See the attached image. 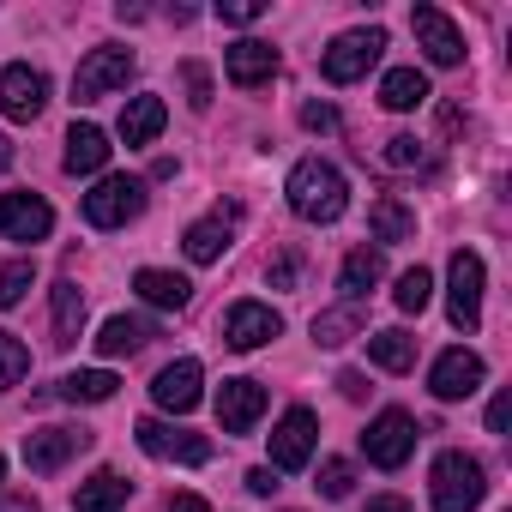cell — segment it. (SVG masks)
I'll return each instance as SVG.
<instances>
[{"mask_svg": "<svg viewBox=\"0 0 512 512\" xmlns=\"http://www.w3.org/2000/svg\"><path fill=\"white\" fill-rule=\"evenodd\" d=\"M302 278V253H278V260H272V290H290Z\"/></svg>", "mask_w": 512, "mask_h": 512, "instance_id": "40", "label": "cell"}, {"mask_svg": "<svg viewBox=\"0 0 512 512\" xmlns=\"http://www.w3.org/2000/svg\"><path fill=\"white\" fill-rule=\"evenodd\" d=\"M368 223H374V241H410V235H416V211H410L404 199H392V193L374 199Z\"/></svg>", "mask_w": 512, "mask_h": 512, "instance_id": "29", "label": "cell"}, {"mask_svg": "<svg viewBox=\"0 0 512 512\" xmlns=\"http://www.w3.org/2000/svg\"><path fill=\"white\" fill-rule=\"evenodd\" d=\"M260 13H266V0H223V7H217L223 25H253Z\"/></svg>", "mask_w": 512, "mask_h": 512, "instance_id": "38", "label": "cell"}, {"mask_svg": "<svg viewBox=\"0 0 512 512\" xmlns=\"http://www.w3.org/2000/svg\"><path fill=\"white\" fill-rule=\"evenodd\" d=\"M488 494V476L470 452H440L434 458V512H476Z\"/></svg>", "mask_w": 512, "mask_h": 512, "instance_id": "2", "label": "cell"}, {"mask_svg": "<svg viewBox=\"0 0 512 512\" xmlns=\"http://www.w3.org/2000/svg\"><path fill=\"white\" fill-rule=\"evenodd\" d=\"M7 163H13V139H7V133H0V169H7Z\"/></svg>", "mask_w": 512, "mask_h": 512, "instance_id": "47", "label": "cell"}, {"mask_svg": "<svg viewBox=\"0 0 512 512\" xmlns=\"http://www.w3.org/2000/svg\"><path fill=\"white\" fill-rule=\"evenodd\" d=\"M380 103L398 109V115H404V109H422V103H428V79H422L416 67H392V73L380 79Z\"/></svg>", "mask_w": 512, "mask_h": 512, "instance_id": "28", "label": "cell"}, {"mask_svg": "<svg viewBox=\"0 0 512 512\" xmlns=\"http://www.w3.org/2000/svg\"><path fill=\"white\" fill-rule=\"evenodd\" d=\"M133 434H139V446H145L151 458H175V464H205V458H211V440H205V434L175 428V422H157V416H145Z\"/></svg>", "mask_w": 512, "mask_h": 512, "instance_id": "10", "label": "cell"}, {"mask_svg": "<svg viewBox=\"0 0 512 512\" xmlns=\"http://www.w3.org/2000/svg\"><path fill=\"white\" fill-rule=\"evenodd\" d=\"M223 73H229L235 91H260V85H272V73H278V49L260 43V37H241V43L223 49Z\"/></svg>", "mask_w": 512, "mask_h": 512, "instance_id": "12", "label": "cell"}, {"mask_svg": "<svg viewBox=\"0 0 512 512\" xmlns=\"http://www.w3.org/2000/svg\"><path fill=\"white\" fill-rule=\"evenodd\" d=\"M49 109V73H37V67H7L0 73V115L7 121H37Z\"/></svg>", "mask_w": 512, "mask_h": 512, "instance_id": "9", "label": "cell"}, {"mask_svg": "<svg viewBox=\"0 0 512 512\" xmlns=\"http://www.w3.org/2000/svg\"><path fill=\"white\" fill-rule=\"evenodd\" d=\"M368 356H374V368H386V374H404V368H416V338L410 332H374L368 338Z\"/></svg>", "mask_w": 512, "mask_h": 512, "instance_id": "30", "label": "cell"}, {"mask_svg": "<svg viewBox=\"0 0 512 512\" xmlns=\"http://www.w3.org/2000/svg\"><path fill=\"white\" fill-rule=\"evenodd\" d=\"M302 127L308 133H338V109L332 103H302Z\"/></svg>", "mask_w": 512, "mask_h": 512, "instance_id": "39", "label": "cell"}, {"mask_svg": "<svg viewBox=\"0 0 512 512\" xmlns=\"http://www.w3.org/2000/svg\"><path fill=\"white\" fill-rule=\"evenodd\" d=\"M31 374V350L13 338V332H0V392H7V386H19Z\"/></svg>", "mask_w": 512, "mask_h": 512, "instance_id": "34", "label": "cell"}, {"mask_svg": "<svg viewBox=\"0 0 512 512\" xmlns=\"http://www.w3.org/2000/svg\"><path fill=\"white\" fill-rule=\"evenodd\" d=\"M163 121H169L163 97H127V109H121V139H127V145H151V139L163 133Z\"/></svg>", "mask_w": 512, "mask_h": 512, "instance_id": "22", "label": "cell"}, {"mask_svg": "<svg viewBox=\"0 0 512 512\" xmlns=\"http://www.w3.org/2000/svg\"><path fill=\"white\" fill-rule=\"evenodd\" d=\"M181 85H187V103H193V109H211V73H205L199 61L181 67Z\"/></svg>", "mask_w": 512, "mask_h": 512, "instance_id": "37", "label": "cell"}, {"mask_svg": "<svg viewBox=\"0 0 512 512\" xmlns=\"http://www.w3.org/2000/svg\"><path fill=\"white\" fill-rule=\"evenodd\" d=\"M350 488H356V470H350L344 458L320 464V494H326V500H350Z\"/></svg>", "mask_w": 512, "mask_h": 512, "instance_id": "36", "label": "cell"}, {"mask_svg": "<svg viewBox=\"0 0 512 512\" xmlns=\"http://www.w3.org/2000/svg\"><path fill=\"white\" fill-rule=\"evenodd\" d=\"M482 356L476 350H446L440 362H434V374H428V392L440 398V404H458V398H470L476 386H482Z\"/></svg>", "mask_w": 512, "mask_h": 512, "instance_id": "15", "label": "cell"}, {"mask_svg": "<svg viewBox=\"0 0 512 512\" xmlns=\"http://www.w3.org/2000/svg\"><path fill=\"white\" fill-rule=\"evenodd\" d=\"M290 211L302 217V223H338L344 217V205H350V187H344V175L332 169V163H320V157H302L296 169H290Z\"/></svg>", "mask_w": 512, "mask_h": 512, "instance_id": "1", "label": "cell"}, {"mask_svg": "<svg viewBox=\"0 0 512 512\" xmlns=\"http://www.w3.org/2000/svg\"><path fill=\"white\" fill-rule=\"evenodd\" d=\"M241 211L235 205H223L217 217H205V223H193L187 235H181V247H187V260L193 266H211V260H223V247H229V223H235Z\"/></svg>", "mask_w": 512, "mask_h": 512, "instance_id": "19", "label": "cell"}, {"mask_svg": "<svg viewBox=\"0 0 512 512\" xmlns=\"http://www.w3.org/2000/svg\"><path fill=\"white\" fill-rule=\"evenodd\" d=\"M91 446V434L85 428H37V434H25V464L37 470V476H55L67 458H79Z\"/></svg>", "mask_w": 512, "mask_h": 512, "instance_id": "16", "label": "cell"}, {"mask_svg": "<svg viewBox=\"0 0 512 512\" xmlns=\"http://www.w3.org/2000/svg\"><path fill=\"white\" fill-rule=\"evenodd\" d=\"M482 284H488L482 253L458 247V253H452V266H446V314H452L458 332H476V326H482Z\"/></svg>", "mask_w": 512, "mask_h": 512, "instance_id": "3", "label": "cell"}, {"mask_svg": "<svg viewBox=\"0 0 512 512\" xmlns=\"http://www.w3.org/2000/svg\"><path fill=\"white\" fill-rule=\"evenodd\" d=\"M392 296H398V308H404V314H422V308L434 302V278H428L422 266H410V272L398 278V290H392Z\"/></svg>", "mask_w": 512, "mask_h": 512, "instance_id": "33", "label": "cell"}, {"mask_svg": "<svg viewBox=\"0 0 512 512\" xmlns=\"http://www.w3.org/2000/svg\"><path fill=\"white\" fill-rule=\"evenodd\" d=\"M0 476H7V458H0Z\"/></svg>", "mask_w": 512, "mask_h": 512, "instance_id": "48", "label": "cell"}, {"mask_svg": "<svg viewBox=\"0 0 512 512\" xmlns=\"http://www.w3.org/2000/svg\"><path fill=\"white\" fill-rule=\"evenodd\" d=\"M368 512H410V500H404V494H374Z\"/></svg>", "mask_w": 512, "mask_h": 512, "instance_id": "44", "label": "cell"}, {"mask_svg": "<svg viewBox=\"0 0 512 512\" xmlns=\"http://www.w3.org/2000/svg\"><path fill=\"white\" fill-rule=\"evenodd\" d=\"M338 392H344V398H362V392H368V380H362L356 368H344V374H338Z\"/></svg>", "mask_w": 512, "mask_h": 512, "instance_id": "43", "label": "cell"}, {"mask_svg": "<svg viewBox=\"0 0 512 512\" xmlns=\"http://www.w3.org/2000/svg\"><path fill=\"white\" fill-rule=\"evenodd\" d=\"M133 290H139L151 308H187V296H193V284H187L181 272H157V266L133 272Z\"/></svg>", "mask_w": 512, "mask_h": 512, "instance_id": "24", "label": "cell"}, {"mask_svg": "<svg viewBox=\"0 0 512 512\" xmlns=\"http://www.w3.org/2000/svg\"><path fill=\"white\" fill-rule=\"evenodd\" d=\"M151 338H157L151 320H127V314H115V320L97 332V350H103V356H133V350H145Z\"/></svg>", "mask_w": 512, "mask_h": 512, "instance_id": "26", "label": "cell"}, {"mask_svg": "<svg viewBox=\"0 0 512 512\" xmlns=\"http://www.w3.org/2000/svg\"><path fill=\"white\" fill-rule=\"evenodd\" d=\"M133 79V49H91L73 73V103H97Z\"/></svg>", "mask_w": 512, "mask_h": 512, "instance_id": "6", "label": "cell"}, {"mask_svg": "<svg viewBox=\"0 0 512 512\" xmlns=\"http://www.w3.org/2000/svg\"><path fill=\"white\" fill-rule=\"evenodd\" d=\"M284 332V320H278V308H266V302H235L229 314H223V344L229 350H260V344H272Z\"/></svg>", "mask_w": 512, "mask_h": 512, "instance_id": "13", "label": "cell"}, {"mask_svg": "<svg viewBox=\"0 0 512 512\" xmlns=\"http://www.w3.org/2000/svg\"><path fill=\"white\" fill-rule=\"evenodd\" d=\"M49 229H55L49 199H37V193H0V235H7V241H43Z\"/></svg>", "mask_w": 512, "mask_h": 512, "instance_id": "14", "label": "cell"}, {"mask_svg": "<svg viewBox=\"0 0 512 512\" xmlns=\"http://www.w3.org/2000/svg\"><path fill=\"white\" fill-rule=\"evenodd\" d=\"M506 416H512V398L500 392V398L488 404V434H506Z\"/></svg>", "mask_w": 512, "mask_h": 512, "instance_id": "41", "label": "cell"}, {"mask_svg": "<svg viewBox=\"0 0 512 512\" xmlns=\"http://www.w3.org/2000/svg\"><path fill=\"white\" fill-rule=\"evenodd\" d=\"M199 386H205V374H199V362H193V356H181V362H169V368H163V374L151 380V398H157L163 410H175V416H187V410H193V404L205 398Z\"/></svg>", "mask_w": 512, "mask_h": 512, "instance_id": "18", "label": "cell"}, {"mask_svg": "<svg viewBox=\"0 0 512 512\" xmlns=\"http://www.w3.org/2000/svg\"><path fill=\"white\" fill-rule=\"evenodd\" d=\"M145 211V181L139 175H103L91 193H85V217L97 229H121Z\"/></svg>", "mask_w": 512, "mask_h": 512, "instance_id": "5", "label": "cell"}, {"mask_svg": "<svg viewBox=\"0 0 512 512\" xmlns=\"http://www.w3.org/2000/svg\"><path fill=\"white\" fill-rule=\"evenodd\" d=\"M362 452H368V464L398 470V464L416 452V422H410L404 410H380V416L368 422V434H362Z\"/></svg>", "mask_w": 512, "mask_h": 512, "instance_id": "7", "label": "cell"}, {"mask_svg": "<svg viewBox=\"0 0 512 512\" xmlns=\"http://www.w3.org/2000/svg\"><path fill=\"white\" fill-rule=\"evenodd\" d=\"M380 49H386V31L380 25H362V31H344L326 55H320V73L332 79V85H356L374 61H380Z\"/></svg>", "mask_w": 512, "mask_h": 512, "instance_id": "4", "label": "cell"}, {"mask_svg": "<svg viewBox=\"0 0 512 512\" xmlns=\"http://www.w3.org/2000/svg\"><path fill=\"white\" fill-rule=\"evenodd\" d=\"M266 416V386L260 380H223L217 392V422L223 434H253V422Z\"/></svg>", "mask_w": 512, "mask_h": 512, "instance_id": "17", "label": "cell"}, {"mask_svg": "<svg viewBox=\"0 0 512 512\" xmlns=\"http://www.w3.org/2000/svg\"><path fill=\"white\" fill-rule=\"evenodd\" d=\"M314 440H320L314 410H308V404L284 410V416H278V428H272V470H302V464L314 458Z\"/></svg>", "mask_w": 512, "mask_h": 512, "instance_id": "8", "label": "cell"}, {"mask_svg": "<svg viewBox=\"0 0 512 512\" xmlns=\"http://www.w3.org/2000/svg\"><path fill=\"white\" fill-rule=\"evenodd\" d=\"M356 332H362V308H356V302H344V308H326V314H314V344H326V350L350 344Z\"/></svg>", "mask_w": 512, "mask_h": 512, "instance_id": "31", "label": "cell"}, {"mask_svg": "<svg viewBox=\"0 0 512 512\" xmlns=\"http://www.w3.org/2000/svg\"><path fill=\"white\" fill-rule=\"evenodd\" d=\"M380 157H386V169H428V145L416 133H392Z\"/></svg>", "mask_w": 512, "mask_h": 512, "instance_id": "32", "label": "cell"}, {"mask_svg": "<svg viewBox=\"0 0 512 512\" xmlns=\"http://www.w3.org/2000/svg\"><path fill=\"white\" fill-rule=\"evenodd\" d=\"M115 374L109 368H79V374H67L61 386H55V398H67V404H109L115 398Z\"/></svg>", "mask_w": 512, "mask_h": 512, "instance_id": "27", "label": "cell"}, {"mask_svg": "<svg viewBox=\"0 0 512 512\" xmlns=\"http://www.w3.org/2000/svg\"><path fill=\"white\" fill-rule=\"evenodd\" d=\"M380 278H386L380 247H356V253H344V272H338V284H344V296H350V302H362V296H368Z\"/></svg>", "mask_w": 512, "mask_h": 512, "instance_id": "23", "label": "cell"}, {"mask_svg": "<svg viewBox=\"0 0 512 512\" xmlns=\"http://www.w3.org/2000/svg\"><path fill=\"white\" fill-rule=\"evenodd\" d=\"M109 133L103 127H91V121H73V133H67V175H97L103 163H109Z\"/></svg>", "mask_w": 512, "mask_h": 512, "instance_id": "20", "label": "cell"}, {"mask_svg": "<svg viewBox=\"0 0 512 512\" xmlns=\"http://www.w3.org/2000/svg\"><path fill=\"white\" fill-rule=\"evenodd\" d=\"M272 488H278L272 464H260V470H247V494H272Z\"/></svg>", "mask_w": 512, "mask_h": 512, "instance_id": "42", "label": "cell"}, {"mask_svg": "<svg viewBox=\"0 0 512 512\" xmlns=\"http://www.w3.org/2000/svg\"><path fill=\"white\" fill-rule=\"evenodd\" d=\"M31 284H37V266H31V260H13L7 272H0V308H19Z\"/></svg>", "mask_w": 512, "mask_h": 512, "instance_id": "35", "label": "cell"}, {"mask_svg": "<svg viewBox=\"0 0 512 512\" xmlns=\"http://www.w3.org/2000/svg\"><path fill=\"white\" fill-rule=\"evenodd\" d=\"M79 326H85V290H79L73 278H61V284H55V344L73 350V344H79Z\"/></svg>", "mask_w": 512, "mask_h": 512, "instance_id": "25", "label": "cell"}, {"mask_svg": "<svg viewBox=\"0 0 512 512\" xmlns=\"http://www.w3.org/2000/svg\"><path fill=\"white\" fill-rule=\"evenodd\" d=\"M127 476L121 470H97L91 482H79V494H73V512H121L127 506Z\"/></svg>", "mask_w": 512, "mask_h": 512, "instance_id": "21", "label": "cell"}, {"mask_svg": "<svg viewBox=\"0 0 512 512\" xmlns=\"http://www.w3.org/2000/svg\"><path fill=\"white\" fill-rule=\"evenodd\" d=\"M410 31H416V49H422L434 67H458V61H464V31H458L440 7H416V13H410Z\"/></svg>", "mask_w": 512, "mask_h": 512, "instance_id": "11", "label": "cell"}, {"mask_svg": "<svg viewBox=\"0 0 512 512\" xmlns=\"http://www.w3.org/2000/svg\"><path fill=\"white\" fill-rule=\"evenodd\" d=\"M169 512H211V506H205L199 494H175V500H169Z\"/></svg>", "mask_w": 512, "mask_h": 512, "instance_id": "45", "label": "cell"}, {"mask_svg": "<svg viewBox=\"0 0 512 512\" xmlns=\"http://www.w3.org/2000/svg\"><path fill=\"white\" fill-rule=\"evenodd\" d=\"M0 512H43V506H37V500H31V494H13V500H7V506H0Z\"/></svg>", "mask_w": 512, "mask_h": 512, "instance_id": "46", "label": "cell"}]
</instances>
